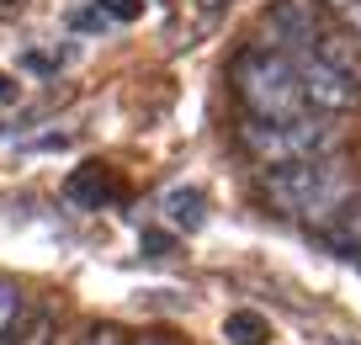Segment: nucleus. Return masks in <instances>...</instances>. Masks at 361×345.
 <instances>
[{
    "label": "nucleus",
    "instance_id": "f257e3e1",
    "mask_svg": "<svg viewBox=\"0 0 361 345\" xmlns=\"http://www.w3.org/2000/svg\"><path fill=\"white\" fill-rule=\"evenodd\" d=\"M260 191L276 212L314 223V229H329L340 218V207L356 197V181L335 155H319V159H293V165H266Z\"/></svg>",
    "mask_w": 361,
    "mask_h": 345
},
{
    "label": "nucleus",
    "instance_id": "f03ea898",
    "mask_svg": "<svg viewBox=\"0 0 361 345\" xmlns=\"http://www.w3.org/2000/svg\"><path fill=\"white\" fill-rule=\"evenodd\" d=\"M234 90L250 117H303V111H314L293 54H282L276 43L245 48L234 59Z\"/></svg>",
    "mask_w": 361,
    "mask_h": 345
},
{
    "label": "nucleus",
    "instance_id": "7ed1b4c3",
    "mask_svg": "<svg viewBox=\"0 0 361 345\" xmlns=\"http://www.w3.org/2000/svg\"><path fill=\"white\" fill-rule=\"evenodd\" d=\"M239 138H245V149L260 165H293V159L335 155L340 128L324 111H303V117H250Z\"/></svg>",
    "mask_w": 361,
    "mask_h": 345
},
{
    "label": "nucleus",
    "instance_id": "20e7f679",
    "mask_svg": "<svg viewBox=\"0 0 361 345\" xmlns=\"http://www.w3.org/2000/svg\"><path fill=\"white\" fill-rule=\"evenodd\" d=\"M298 75H303V90H308V107L314 111H350L361 107V80L350 69H340L335 59L324 54H293Z\"/></svg>",
    "mask_w": 361,
    "mask_h": 345
},
{
    "label": "nucleus",
    "instance_id": "39448f33",
    "mask_svg": "<svg viewBox=\"0 0 361 345\" xmlns=\"http://www.w3.org/2000/svg\"><path fill=\"white\" fill-rule=\"evenodd\" d=\"M165 218L176 223V229H186V234H197L207 223V197L197 186H176V191H165Z\"/></svg>",
    "mask_w": 361,
    "mask_h": 345
},
{
    "label": "nucleus",
    "instance_id": "423d86ee",
    "mask_svg": "<svg viewBox=\"0 0 361 345\" xmlns=\"http://www.w3.org/2000/svg\"><path fill=\"white\" fill-rule=\"evenodd\" d=\"M324 239L340 255H361V197H350L345 207H340V218L324 229Z\"/></svg>",
    "mask_w": 361,
    "mask_h": 345
},
{
    "label": "nucleus",
    "instance_id": "0eeeda50",
    "mask_svg": "<svg viewBox=\"0 0 361 345\" xmlns=\"http://www.w3.org/2000/svg\"><path fill=\"white\" fill-rule=\"evenodd\" d=\"M224 340L228 345H266L271 340V324L260 319V313H250V308H234L224 319Z\"/></svg>",
    "mask_w": 361,
    "mask_h": 345
},
{
    "label": "nucleus",
    "instance_id": "6e6552de",
    "mask_svg": "<svg viewBox=\"0 0 361 345\" xmlns=\"http://www.w3.org/2000/svg\"><path fill=\"white\" fill-rule=\"evenodd\" d=\"M112 191H117V186H112V176H106V165H85L75 181H69V197L85 202V207H102Z\"/></svg>",
    "mask_w": 361,
    "mask_h": 345
},
{
    "label": "nucleus",
    "instance_id": "1a4fd4ad",
    "mask_svg": "<svg viewBox=\"0 0 361 345\" xmlns=\"http://www.w3.org/2000/svg\"><path fill=\"white\" fill-rule=\"evenodd\" d=\"M6 345H54V313H48V308L27 313V324H22Z\"/></svg>",
    "mask_w": 361,
    "mask_h": 345
},
{
    "label": "nucleus",
    "instance_id": "9d476101",
    "mask_svg": "<svg viewBox=\"0 0 361 345\" xmlns=\"http://www.w3.org/2000/svg\"><path fill=\"white\" fill-rule=\"evenodd\" d=\"M319 11H324L329 22L340 27V32L361 37V0H319Z\"/></svg>",
    "mask_w": 361,
    "mask_h": 345
},
{
    "label": "nucleus",
    "instance_id": "9b49d317",
    "mask_svg": "<svg viewBox=\"0 0 361 345\" xmlns=\"http://www.w3.org/2000/svg\"><path fill=\"white\" fill-rule=\"evenodd\" d=\"M16 319H22V292L0 282V345H6V334L16 329Z\"/></svg>",
    "mask_w": 361,
    "mask_h": 345
},
{
    "label": "nucleus",
    "instance_id": "f8f14e48",
    "mask_svg": "<svg viewBox=\"0 0 361 345\" xmlns=\"http://www.w3.org/2000/svg\"><path fill=\"white\" fill-rule=\"evenodd\" d=\"M96 6H102L112 22H138V16H144V0H96Z\"/></svg>",
    "mask_w": 361,
    "mask_h": 345
},
{
    "label": "nucleus",
    "instance_id": "ddd939ff",
    "mask_svg": "<svg viewBox=\"0 0 361 345\" xmlns=\"http://www.w3.org/2000/svg\"><path fill=\"white\" fill-rule=\"evenodd\" d=\"M80 345H123V334H117V329H90Z\"/></svg>",
    "mask_w": 361,
    "mask_h": 345
},
{
    "label": "nucleus",
    "instance_id": "4468645a",
    "mask_svg": "<svg viewBox=\"0 0 361 345\" xmlns=\"http://www.w3.org/2000/svg\"><path fill=\"white\" fill-rule=\"evenodd\" d=\"M0 101H16V80L6 75V69H0Z\"/></svg>",
    "mask_w": 361,
    "mask_h": 345
},
{
    "label": "nucleus",
    "instance_id": "2eb2a0df",
    "mask_svg": "<svg viewBox=\"0 0 361 345\" xmlns=\"http://www.w3.org/2000/svg\"><path fill=\"white\" fill-rule=\"evenodd\" d=\"M144 345H176V340H144Z\"/></svg>",
    "mask_w": 361,
    "mask_h": 345
}]
</instances>
